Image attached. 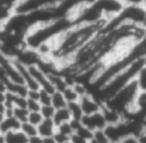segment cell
Returning <instances> with one entry per match:
<instances>
[{
  "label": "cell",
  "mask_w": 146,
  "mask_h": 143,
  "mask_svg": "<svg viewBox=\"0 0 146 143\" xmlns=\"http://www.w3.org/2000/svg\"><path fill=\"white\" fill-rule=\"evenodd\" d=\"M105 26V24H78L51 42L49 58L58 68L66 66L71 59Z\"/></svg>",
  "instance_id": "6da1fadb"
},
{
  "label": "cell",
  "mask_w": 146,
  "mask_h": 143,
  "mask_svg": "<svg viewBox=\"0 0 146 143\" xmlns=\"http://www.w3.org/2000/svg\"><path fill=\"white\" fill-rule=\"evenodd\" d=\"M139 93H140V87L138 85L137 79H135L131 83H129L127 86L121 89L117 93H115L111 99H108L103 104L116 110L124 118H127L133 113L136 101Z\"/></svg>",
  "instance_id": "7a4b0ae2"
},
{
  "label": "cell",
  "mask_w": 146,
  "mask_h": 143,
  "mask_svg": "<svg viewBox=\"0 0 146 143\" xmlns=\"http://www.w3.org/2000/svg\"><path fill=\"white\" fill-rule=\"evenodd\" d=\"M116 24L143 25L146 22V9L138 5H124L121 12L112 19Z\"/></svg>",
  "instance_id": "3957f363"
},
{
  "label": "cell",
  "mask_w": 146,
  "mask_h": 143,
  "mask_svg": "<svg viewBox=\"0 0 146 143\" xmlns=\"http://www.w3.org/2000/svg\"><path fill=\"white\" fill-rule=\"evenodd\" d=\"M62 0H23L14 9V14H30L43 9H49L58 5Z\"/></svg>",
  "instance_id": "277c9868"
},
{
  "label": "cell",
  "mask_w": 146,
  "mask_h": 143,
  "mask_svg": "<svg viewBox=\"0 0 146 143\" xmlns=\"http://www.w3.org/2000/svg\"><path fill=\"white\" fill-rule=\"evenodd\" d=\"M79 104L81 107L83 116L99 112L102 110V107H103V103L99 102L91 93H87V94L82 95L79 99Z\"/></svg>",
  "instance_id": "5b68a950"
},
{
  "label": "cell",
  "mask_w": 146,
  "mask_h": 143,
  "mask_svg": "<svg viewBox=\"0 0 146 143\" xmlns=\"http://www.w3.org/2000/svg\"><path fill=\"white\" fill-rule=\"evenodd\" d=\"M81 123L83 126H86L87 128H89L90 131L95 132L98 129H104L107 126V123L102 113V110L99 112L92 113V115H86L82 117Z\"/></svg>",
  "instance_id": "8992f818"
},
{
  "label": "cell",
  "mask_w": 146,
  "mask_h": 143,
  "mask_svg": "<svg viewBox=\"0 0 146 143\" xmlns=\"http://www.w3.org/2000/svg\"><path fill=\"white\" fill-rule=\"evenodd\" d=\"M19 128H21V123L11 115L3 116L2 119L0 120V132L3 134L13 131H18Z\"/></svg>",
  "instance_id": "52a82bcc"
},
{
  "label": "cell",
  "mask_w": 146,
  "mask_h": 143,
  "mask_svg": "<svg viewBox=\"0 0 146 143\" xmlns=\"http://www.w3.org/2000/svg\"><path fill=\"white\" fill-rule=\"evenodd\" d=\"M36 128H38V134L41 137L52 136L56 132V125L52 119H43L41 124L36 126Z\"/></svg>",
  "instance_id": "ba28073f"
},
{
  "label": "cell",
  "mask_w": 146,
  "mask_h": 143,
  "mask_svg": "<svg viewBox=\"0 0 146 143\" xmlns=\"http://www.w3.org/2000/svg\"><path fill=\"white\" fill-rule=\"evenodd\" d=\"M52 120H54L56 126H58L60 124H64V123H70L72 120V116H71V113L67 109V106L65 108L56 109L55 113H54V117H52Z\"/></svg>",
  "instance_id": "9c48e42d"
},
{
  "label": "cell",
  "mask_w": 146,
  "mask_h": 143,
  "mask_svg": "<svg viewBox=\"0 0 146 143\" xmlns=\"http://www.w3.org/2000/svg\"><path fill=\"white\" fill-rule=\"evenodd\" d=\"M6 143H29V137L21 131H13L5 134Z\"/></svg>",
  "instance_id": "30bf717a"
},
{
  "label": "cell",
  "mask_w": 146,
  "mask_h": 143,
  "mask_svg": "<svg viewBox=\"0 0 146 143\" xmlns=\"http://www.w3.org/2000/svg\"><path fill=\"white\" fill-rule=\"evenodd\" d=\"M51 106L55 109H59V108H65L67 106V101L63 94V92L59 91H55L51 93Z\"/></svg>",
  "instance_id": "8fae6325"
},
{
  "label": "cell",
  "mask_w": 146,
  "mask_h": 143,
  "mask_svg": "<svg viewBox=\"0 0 146 143\" xmlns=\"http://www.w3.org/2000/svg\"><path fill=\"white\" fill-rule=\"evenodd\" d=\"M67 109L72 116V120H81L83 117V112L81 110V107L79 104V101L70 102L67 103Z\"/></svg>",
  "instance_id": "7c38bea8"
},
{
  "label": "cell",
  "mask_w": 146,
  "mask_h": 143,
  "mask_svg": "<svg viewBox=\"0 0 146 143\" xmlns=\"http://www.w3.org/2000/svg\"><path fill=\"white\" fill-rule=\"evenodd\" d=\"M11 116H14V117L22 124V123L27 121L29 110H27L26 108H22V107H13Z\"/></svg>",
  "instance_id": "4fadbf2b"
},
{
  "label": "cell",
  "mask_w": 146,
  "mask_h": 143,
  "mask_svg": "<svg viewBox=\"0 0 146 143\" xmlns=\"http://www.w3.org/2000/svg\"><path fill=\"white\" fill-rule=\"evenodd\" d=\"M63 94H64V96H65V99H66L67 103L79 101V99H80L79 94L75 92V90H74V87H73V85H72V84H70V85L65 89V91L63 92Z\"/></svg>",
  "instance_id": "5bb4252c"
},
{
  "label": "cell",
  "mask_w": 146,
  "mask_h": 143,
  "mask_svg": "<svg viewBox=\"0 0 146 143\" xmlns=\"http://www.w3.org/2000/svg\"><path fill=\"white\" fill-rule=\"evenodd\" d=\"M27 137H31V136H34V135H38V128L36 126L30 124L29 121H25V123H22L21 124V128H19Z\"/></svg>",
  "instance_id": "9a60e30c"
},
{
  "label": "cell",
  "mask_w": 146,
  "mask_h": 143,
  "mask_svg": "<svg viewBox=\"0 0 146 143\" xmlns=\"http://www.w3.org/2000/svg\"><path fill=\"white\" fill-rule=\"evenodd\" d=\"M38 101L40 102L41 106H49V104H51V93L48 92V91H46V90L40 89L39 90Z\"/></svg>",
  "instance_id": "2e32d148"
},
{
  "label": "cell",
  "mask_w": 146,
  "mask_h": 143,
  "mask_svg": "<svg viewBox=\"0 0 146 143\" xmlns=\"http://www.w3.org/2000/svg\"><path fill=\"white\" fill-rule=\"evenodd\" d=\"M43 116L41 115L40 111H29V117H27V121L34 126H38L41 124V121L43 120Z\"/></svg>",
  "instance_id": "e0dca14e"
},
{
  "label": "cell",
  "mask_w": 146,
  "mask_h": 143,
  "mask_svg": "<svg viewBox=\"0 0 146 143\" xmlns=\"http://www.w3.org/2000/svg\"><path fill=\"white\" fill-rule=\"evenodd\" d=\"M56 132L62 133V134H65L67 136H72L74 134V131H73V127H72L71 121L70 123H64V124H60V125L56 126Z\"/></svg>",
  "instance_id": "ac0fdd59"
},
{
  "label": "cell",
  "mask_w": 146,
  "mask_h": 143,
  "mask_svg": "<svg viewBox=\"0 0 146 143\" xmlns=\"http://www.w3.org/2000/svg\"><path fill=\"white\" fill-rule=\"evenodd\" d=\"M92 140H95V141L98 142V143H111L104 129L95 131V132L92 133Z\"/></svg>",
  "instance_id": "d6986e66"
},
{
  "label": "cell",
  "mask_w": 146,
  "mask_h": 143,
  "mask_svg": "<svg viewBox=\"0 0 146 143\" xmlns=\"http://www.w3.org/2000/svg\"><path fill=\"white\" fill-rule=\"evenodd\" d=\"M55 108L49 104V106H41V109H40V112L41 115L43 116L44 119H52L54 117V113H55Z\"/></svg>",
  "instance_id": "ffe728a7"
},
{
  "label": "cell",
  "mask_w": 146,
  "mask_h": 143,
  "mask_svg": "<svg viewBox=\"0 0 146 143\" xmlns=\"http://www.w3.org/2000/svg\"><path fill=\"white\" fill-rule=\"evenodd\" d=\"M26 109L29 111H40L41 104H40V102L38 100H33V99L26 98Z\"/></svg>",
  "instance_id": "44dd1931"
},
{
  "label": "cell",
  "mask_w": 146,
  "mask_h": 143,
  "mask_svg": "<svg viewBox=\"0 0 146 143\" xmlns=\"http://www.w3.org/2000/svg\"><path fill=\"white\" fill-rule=\"evenodd\" d=\"M137 82L140 87V91H146V66L139 73V75L137 77Z\"/></svg>",
  "instance_id": "7402d4cb"
},
{
  "label": "cell",
  "mask_w": 146,
  "mask_h": 143,
  "mask_svg": "<svg viewBox=\"0 0 146 143\" xmlns=\"http://www.w3.org/2000/svg\"><path fill=\"white\" fill-rule=\"evenodd\" d=\"M54 137L56 140V143H65V142L70 141V138H71V136H67V135L62 134V133H58V132H55Z\"/></svg>",
  "instance_id": "603a6c76"
},
{
  "label": "cell",
  "mask_w": 146,
  "mask_h": 143,
  "mask_svg": "<svg viewBox=\"0 0 146 143\" xmlns=\"http://www.w3.org/2000/svg\"><path fill=\"white\" fill-rule=\"evenodd\" d=\"M119 143H138V138L136 135H127L122 137Z\"/></svg>",
  "instance_id": "cb8c5ba5"
},
{
  "label": "cell",
  "mask_w": 146,
  "mask_h": 143,
  "mask_svg": "<svg viewBox=\"0 0 146 143\" xmlns=\"http://www.w3.org/2000/svg\"><path fill=\"white\" fill-rule=\"evenodd\" d=\"M72 143H88L89 141H87L86 138H83V137H81V136H79V135H76V134H73L72 136H71V140H70Z\"/></svg>",
  "instance_id": "d4e9b609"
},
{
  "label": "cell",
  "mask_w": 146,
  "mask_h": 143,
  "mask_svg": "<svg viewBox=\"0 0 146 143\" xmlns=\"http://www.w3.org/2000/svg\"><path fill=\"white\" fill-rule=\"evenodd\" d=\"M29 143H43V137H41L39 134L29 137Z\"/></svg>",
  "instance_id": "484cf974"
},
{
  "label": "cell",
  "mask_w": 146,
  "mask_h": 143,
  "mask_svg": "<svg viewBox=\"0 0 146 143\" xmlns=\"http://www.w3.org/2000/svg\"><path fill=\"white\" fill-rule=\"evenodd\" d=\"M137 138H138V143H146V128H144L137 135Z\"/></svg>",
  "instance_id": "4316f807"
},
{
  "label": "cell",
  "mask_w": 146,
  "mask_h": 143,
  "mask_svg": "<svg viewBox=\"0 0 146 143\" xmlns=\"http://www.w3.org/2000/svg\"><path fill=\"white\" fill-rule=\"evenodd\" d=\"M43 143H56V140L52 136H48V137H43Z\"/></svg>",
  "instance_id": "83f0119b"
},
{
  "label": "cell",
  "mask_w": 146,
  "mask_h": 143,
  "mask_svg": "<svg viewBox=\"0 0 146 143\" xmlns=\"http://www.w3.org/2000/svg\"><path fill=\"white\" fill-rule=\"evenodd\" d=\"M0 143H6V137H5V134L0 132Z\"/></svg>",
  "instance_id": "f1b7e54d"
},
{
  "label": "cell",
  "mask_w": 146,
  "mask_h": 143,
  "mask_svg": "<svg viewBox=\"0 0 146 143\" xmlns=\"http://www.w3.org/2000/svg\"><path fill=\"white\" fill-rule=\"evenodd\" d=\"M88 143H98V142H96L95 140H92V138H91V140H90V141H89Z\"/></svg>",
  "instance_id": "f546056e"
},
{
  "label": "cell",
  "mask_w": 146,
  "mask_h": 143,
  "mask_svg": "<svg viewBox=\"0 0 146 143\" xmlns=\"http://www.w3.org/2000/svg\"><path fill=\"white\" fill-rule=\"evenodd\" d=\"M143 7L146 9V0H144V2H143Z\"/></svg>",
  "instance_id": "4dcf8cb0"
},
{
  "label": "cell",
  "mask_w": 146,
  "mask_h": 143,
  "mask_svg": "<svg viewBox=\"0 0 146 143\" xmlns=\"http://www.w3.org/2000/svg\"><path fill=\"white\" fill-rule=\"evenodd\" d=\"M70 140H71V138H70ZM65 143H72V142H71V141H67V142H65Z\"/></svg>",
  "instance_id": "1f68e13d"
},
{
  "label": "cell",
  "mask_w": 146,
  "mask_h": 143,
  "mask_svg": "<svg viewBox=\"0 0 146 143\" xmlns=\"http://www.w3.org/2000/svg\"><path fill=\"white\" fill-rule=\"evenodd\" d=\"M111 143H119V142H111Z\"/></svg>",
  "instance_id": "d6a6232c"
}]
</instances>
